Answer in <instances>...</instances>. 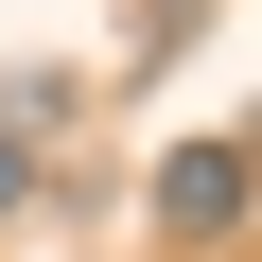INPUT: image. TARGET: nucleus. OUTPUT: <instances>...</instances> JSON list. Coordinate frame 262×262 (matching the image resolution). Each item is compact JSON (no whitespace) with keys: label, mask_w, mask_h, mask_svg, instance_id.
<instances>
[{"label":"nucleus","mask_w":262,"mask_h":262,"mask_svg":"<svg viewBox=\"0 0 262 262\" xmlns=\"http://www.w3.org/2000/svg\"><path fill=\"white\" fill-rule=\"evenodd\" d=\"M158 227H175V245H227V227H245V158H227V140H175V158H158Z\"/></svg>","instance_id":"f257e3e1"},{"label":"nucleus","mask_w":262,"mask_h":262,"mask_svg":"<svg viewBox=\"0 0 262 262\" xmlns=\"http://www.w3.org/2000/svg\"><path fill=\"white\" fill-rule=\"evenodd\" d=\"M18 192H35V158H18V122H0V210H18Z\"/></svg>","instance_id":"f03ea898"},{"label":"nucleus","mask_w":262,"mask_h":262,"mask_svg":"<svg viewBox=\"0 0 262 262\" xmlns=\"http://www.w3.org/2000/svg\"><path fill=\"white\" fill-rule=\"evenodd\" d=\"M175 18H192V0H175Z\"/></svg>","instance_id":"7ed1b4c3"}]
</instances>
